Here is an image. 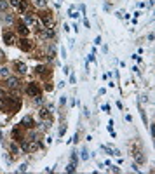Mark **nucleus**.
<instances>
[{
	"label": "nucleus",
	"instance_id": "1",
	"mask_svg": "<svg viewBox=\"0 0 155 174\" xmlns=\"http://www.w3.org/2000/svg\"><path fill=\"white\" fill-rule=\"evenodd\" d=\"M37 18L40 19L44 28H54V18H52V12H51V11L40 9V11L37 12Z\"/></svg>",
	"mask_w": 155,
	"mask_h": 174
},
{
	"label": "nucleus",
	"instance_id": "2",
	"mask_svg": "<svg viewBox=\"0 0 155 174\" xmlns=\"http://www.w3.org/2000/svg\"><path fill=\"white\" fill-rule=\"evenodd\" d=\"M18 45L21 49L23 52H31V49H33V42L30 40L28 37H21L19 40H18Z\"/></svg>",
	"mask_w": 155,
	"mask_h": 174
},
{
	"label": "nucleus",
	"instance_id": "3",
	"mask_svg": "<svg viewBox=\"0 0 155 174\" xmlns=\"http://www.w3.org/2000/svg\"><path fill=\"white\" fill-rule=\"evenodd\" d=\"M26 92H28L31 97H40L42 96V90H40V87H38L35 82H30L28 85H26Z\"/></svg>",
	"mask_w": 155,
	"mask_h": 174
},
{
	"label": "nucleus",
	"instance_id": "4",
	"mask_svg": "<svg viewBox=\"0 0 155 174\" xmlns=\"http://www.w3.org/2000/svg\"><path fill=\"white\" fill-rule=\"evenodd\" d=\"M4 42H5L7 45H12V44H16V42H18V37H16V33H12V31L5 30V31H4Z\"/></svg>",
	"mask_w": 155,
	"mask_h": 174
},
{
	"label": "nucleus",
	"instance_id": "5",
	"mask_svg": "<svg viewBox=\"0 0 155 174\" xmlns=\"http://www.w3.org/2000/svg\"><path fill=\"white\" fill-rule=\"evenodd\" d=\"M16 26H18V33L21 35V37H28V35H30V28L26 26V23H25V21H18V25H16Z\"/></svg>",
	"mask_w": 155,
	"mask_h": 174
},
{
	"label": "nucleus",
	"instance_id": "6",
	"mask_svg": "<svg viewBox=\"0 0 155 174\" xmlns=\"http://www.w3.org/2000/svg\"><path fill=\"white\" fill-rule=\"evenodd\" d=\"M25 129H33L35 127V120H33V117H30V115H26V117H23L21 118V124Z\"/></svg>",
	"mask_w": 155,
	"mask_h": 174
},
{
	"label": "nucleus",
	"instance_id": "7",
	"mask_svg": "<svg viewBox=\"0 0 155 174\" xmlns=\"http://www.w3.org/2000/svg\"><path fill=\"white\" fill-rule=\"evenodd\" d=\"M5 84H7L9 89H18V87L21 85V80L16 78V77H7V78H5Z\"/></svg>",
	"mask_w": 155,
	"mask_h": 174
},
{
	"label": "nucleus",
	"instance_id": "8",
	"mask_svg": "<svg viewBox=\"0 0 155 174\" xmlns=\"http://www.w3.org/2000/svg\"><path fill=\"white\" fill-rule=\"evenodd\" d=\"M14 71L18 73V75H25L26 71H28V68H26V64L25 63H21V61H14Z\"/></svg>",
	"mask_w": 155,
	"mask_h": 174
},
{
	"label": "nucleus",
	"instance_id": "9",
	"mask_svg": "<svg viewBox=\"0 0 155 174\" xmlns=\"http://www.w3.org/2000/svg\"><path fill=\"white\" fill-rule=\"evenodd\" d=\"M133 159L136 160V164H140V166H143V164L147 162V157L143 155L141 150H134V152H133Z\"/></svg>",
	"mask_w": 155,
	"mask_h": 174
},
{
	"label": "nucleus",
	"instance_id": "10",
	"mask_svg": "<svg viewBox=\"0 0 155 174\" xmlns=\"http://www.w3.org/2000/svg\"><path fill=\"white\" fill-rule=\"evenodd\" d=\"M35 73H37V75H47V73H49V75H51V71H49V70H47V66H44V64H38V66H37V68H35Z\"/></svg>",
	"mask_w": 155,
	"mask_h": 174
},
{
	"label": "nucleus",
	"instance_id": "11",
	"mask_svg": "<svg viewBox=\"0 0 155 174\" xmlns=\"http://www.w3.org/2000/svg\"><path fill=\"white\" fill-rule=\"evenodd\" d=\"M12 138H14V141H18V143H21L23 139H25V136H23L21 131H19V127H16L14 131H12Z\"/></svg>",
	"mask_w": 155,
	"mask_h": 174
},
{
	"label": "nucleus",
	"instance_id": "12",
	"mask_svg": "<svg viewBox=\"0 0 155 174\" xmlns=\"http://www.w3.org/2000/svg\"><path fill=\"white\" fill-rule=\"evenodd\" d=\"M2 19H4V23H7V25H12V23H14V18L9 12H2Z\"/></svg>",
	"mask_w": 155,
	"mask_h": 174
},
{
	"label": "nucleus",
	"instance_id": "13",
	"mask_svg": "<svg viewBox=\"0 0 155 174\" xmlns=\"http://www.w3.org/2000/svg\"><path fill=\"white\" fill-rule=\"evenodd\" d=\"M18 11H19L21 14H25L26 11H28V2H26V0H21V2H19V7H18Z\"/></svg>",
	"mask_w": 155,
	"mask_h": 174
},
{
	"label": "nucleus",
	"instance_id": "14",
	"mask_svg": "<svg viewBox=\"0 0 155 174\" xmlns=\"http://www.w3.org/2000/svg\"><path fill=\"white\" fill-rule=\"evenodd\" d=\"M0 77H2V78L11 77V70H9L7 66H0Z\"/></svg>",
	"mask_w": 155,
	"mask_h": 174
},
{
	"label": "nucleus",
	"instance_id": "15",
	"mask_svg": "<svg viewBox=\"0 0 155 174\" xmlns=\"http://www.w3.org/2000/svg\"><path fill=\"white\" fill-rule=\"evenodd\" d=\"M7 7H9L7 0H0V14H2V12H7Z\"/></svg>",
	"mask_w": 155,
	"mask_h": 174
},
{
	"label": "nucleus",
	"instance_id": "16",
	"mask_svg": "<svg viewBox=\"0 0 155 174\" xmlns=\"http://www.w3.org/2000/svg\"><path fill=\"white\" fill-rule=\"evenodd\" d=\"M38 115H40V118H44V120H45V118L49 117V110H47V108H40Z\"/></svg>",
	"mask_w": 155,
	"mask_h": 174
},
{
	"label": "nucleus",
	"instance_id": "17",
	"mask_svg": "<svg viewBox=\"0 0 155 174\" xmlns=\"http://www.w3.org/2000/svg\"><path fill=\"white\" fill-rule=\"evenodd\" d=\"M9 150H11V153H12V155H18V153H19V146L16 145V143H12V145L9 146Z\"/></svg>",
	"mask_w": 155,
	"mask_h": 174
},
{
	"label": "nucleus",
	"instance_id": "18",
	"mask_svg": "<svg viewBox=\"0 0 155 174\" xmlns=\"http://www.w3.org/2000/svg\"><path fill=\"white\" fill-rule=\"evenodd\" d=\"M35 4L40 7V9H45V7H47V0H35Z\"/></svg>",
	"mask_w": 155,
	"mask_h": 174
},
{
	"label": "nucleus",
	"instance_id": "19",
	"mask_svg": "<svg viewBox=\"0 0 155 174\" xmlns=\"http://www.w3.org/2000/svg\"><path fill=\"white\" fill-rule=\"evenodd\" d=\"M66 171H68V172H75V162H70L68 167H66Z\"/></svg>",
	"mask_w": 155,
	"mask_h": 174
},
{
	"label": "nucleus",
	"instance_id": "20",
	"mask_svg": "<svg viewBox=\"0 0 155 174\" xmlns=\"http://www.w3.org/2000/svg\"><path fill=\"white\" fill-rule=\"evenodd\" d=\"M44 89H45V90H49V92H51V90L54 89V85H52L51 82H45V85H44Z\"/></svg>",
	"mask_w": 155,
	"mask_h": 174
},
{
	"label": "nucleus",
	"instance_id": "21",
	"mask_svg": "<svg viewBox=\"0 0 155 174\" xmlns=\"http://www.w3.org/2000/svg\"><path fill=\"white\" fill-rule=\"evenodd\" d=\"M19 2H21V0H9V4L12 7H19Z\"/></svg>",
	"mask_w": 155,
	"mask_h": 174
},
{
	"label": "nucleus",
	"instance_id": "22",
	"mask_svg": "<svg viewBox=\"0 0 155 174\" xmlns=\"http://www.w3.org/2000/svg\"><path fill=\"white\" fill-rule=\"evenodd\" d=\"M140 101H141V103H148V96H147V94H143Z\"/></svg>",
	"mask_w": 155,
	"mask_h": 174
},
{
	"label": "nucleus",
	"instance_id": "23",
	"mask_svg": "<svg viewBox=\"0 0 155 174\" xmlns=\"http://www.w3.org/2000/svg\"><path fill=\"white\" fill-rule=\"evenodd\" d=\"M82 159H84V160L89 159V155H87V150H82Z\"/></svg>",
	"mask_w": 155,
	"mask_h": 174
},
{
	"label": "nucleus",
	"instance_id": "24",
	"mask_svg": "<svg viewBox=\"0 0 155 174\" xmlns=\"http://www.w3.org/2000/svg\"><path fill=\"white\" fill-rule=\"evenodd\" d=\"M4 59H5V54H4V51H2V49H0V63L4 61Z\"/></svg>",
	"mask_w": 155,
	"mask_h": 174
},
{
	"label": "nucleus",
	"instance_id": "25",
	"mask_svg": "<svg viewBox=\"0 0 155 174\" xmlns=\"http://www.w3.org/2000/svg\"><path fill=\"white\" fill-rule=\"evenodd\" d=\"M25 171H26V164H23V166L19 167V172H25Z\"/></svg>",
	"mask_w": 155,
	"mask_h": 174
}]
</instances>
